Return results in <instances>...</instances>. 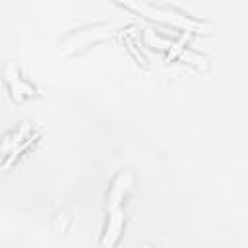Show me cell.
Segmentation results:
<instances>
[{
  "label": "cell",
  "mask_w": 248,
  "mask_h": 248,
  "mask_svg": "<svg viewBox=\"0 0 248 248\" xmlns=\"http://www.w3.org/2000/svg\"><path fill=\"white\" fill-rule=\"evenodd\" d=\"M107 35H110V29H108V27H91V29H85V31L74 35V37L64 45V52H70L72 48H79L83 43H87V41H91V39H95V37H107Z\"/></svg>",
  "instance_id": "7a4b0ae2"
},
{
  "label": "cell",
  "mask_w": 248,
  "mask_h": 248,
  "mask_svg": "<svg viewBox=\"0 0 248 248\" xmlns=\"http://www.w3.org/2000/svg\"><path fill=\"white\" fill-rule=\"evenodd\" d=\"M120 4H126L130 6L132 10L140 12L141 16H147L151 19H157V21H165V23H176V25H182V27H198V23L174 14V12H169V10H159V8H153L149 4H145L143 0H118Z\"/></svg>",
  "instance_id": "6da1fadb"
}]
</instances>
